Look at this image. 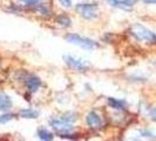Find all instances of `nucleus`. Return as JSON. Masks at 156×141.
Returning <instances> with one entry per match:
<instances>
[{
	"label": "nucleus",
	"mask_w": 156,
	"mask_h": 141,
	"mask_svg": "<svg viewBox=\"0 0 156 141\" xmlns=\"http://www.w3.org/2000/svg\"><path fill=\"white\" fill-rule=\"evenodd\" d=\"M130 33L137 40L146 41V42H151V44L155 42V33L148 30V28H146L141 24H134L133 26L130 27Z\"/></svg>",
	"instance_id": "1"
},
{
	"label": "nucleus",
	"mask_w": 156,
	"mask_h": 141,
	"mask_svg": "<svg viewBox=\"0 0 156 141\" xmlns=\"http://www.w3.org/2000/svg\"><path fill=\"white\" fill-rule=\"evenodd\" d=\"M75 9L82 18H85L87 20H93L98 16V6L95 4H78L75 6Z\"/></svg>",
	"instance_id": "2"
},
{
	"label": "nucleus",
	"mask_w": 156,
	"mask_h": 141,
	"mask_svg": "<svg viewBox=\"0 0 156 141\" xmlns=\"http://www.w3.org/2000/svg\"><path fill=\"white\" fill-rule=\"evenodd\" d=\"M66 40L73 44V45H76L79 47H82V48H87V49H94L96 47V42L93 40L85 38V37H81L79 34H67L66 35Z\"/></svg>",
	"instance_id": "3"
},
{
	"label": "nucleus",
	"mask_w": 156,
	"mask_h": 141,
	"mask_svg": "<svg viewBox=\"0 0 156 141\" xmlns=\"http://www.w3.org/2000/svg\"><path fill=\"white\" fill-rule=\"evenodd\" d=\"M65 61H66V63H67L69 67L74 68V70H82V72L87 70L88 67H89V63H87L86 60L78 59V58H74V56H70V55H66V56H65Z\"/></svg>",
	"instance_id": "4"
},
{
	"label": "nucleus",
	"mask_w": 156,
	"mask_h": 141,
	"mask_svg": "<svg viewBox=\"0 0 156 141\" xmlns=\"http://www.w3.org/2000/svg\"><path fill=\"white\" fill-rule=\"evenodd\" d=\"M49 125L52 126L56 132H59V133H61V134L70 133V132L73 131V126L70 125V124H68V122L62 121L61 119H60V120H58V119L51 120V121H49Z\"/></svg>",
	"instance_id": "5"
},
{
	"label": "nucleus",
	"mask_w": 156,
	"mask_h": 141,
	"mask_svg": "<svg viewBox=\"0 0 156 141\" xmlns=\"http://www.w3.org/2000/svg\"><path fill=\"white\" fill-rule=\"evenodd\" d=\"M86 124L89 126L90 128L96 129V128H100V127L102 126V119L96 112L92 110V112H89V113L87 114Z\"/></svg>",
	"instance_id": "6"
},
{
	"label": "nucleus",
	"mask_w": 156,
	"mask_h": 141,
	"mask_svg": "<svg viewBox=\"0 0 156 141\" xmlns=\"http://www.w3.org/2000/svg\"><path fill=\"white\" fill-rule=\"evenodd\" d=\"M25 86H26V88H27L30 92L34 93V92H37L40 88L41 81H40V79L38 78V77H35V75H30V77H27V78L25 79Z\"/></svg>",
	"instance_id": "7"
},
{
	"label": "nucleus",
	"mask_w": 156,
	"mask_h": 141,
	"mask_svg": "<svg viewBox=\"0 0 156 141\" xmlns=\"http://www.w3.org/2000/svg\"><path fill=\"white\" fill-rule=\"evenodd\" d=\"M12 107V100L8 96L7 94L0 93V110L7 112L8 110H11Z\"/></svg>",
	"instance_id": "8"
},
{
	"label": "nucleus",
	"mask_w": 156,
	"mask_h": 141,
	"mask_svg": "<svg viewBox=\"0 0 156 141\" xmlns=\"http://www.w3.org/2000/svg\"><path fill=\"white\" fill-rule=\"evenodd\" d=\"M108 105L114 110H125L127 106V102L122 99H115V98H108Z\"/></svg>",
	"instance_id": "9"
},
{
	"label": "nucleus",
	"mask_w": 156,
	"mask_h": 141,
	"mask_svg": "<svg viewBox=\"0 0 156 141\" xmlns=\"http://www.w3.org/2000/svg\"><path fill=\"white\" fill-rule=\"evenodd\" d=\"M40 112L37 110H33V108H23L19 112V115L25 119H37L39 117Z\"/></svg>",
	"instance_id": "10"
},
{
	"label": "nucleus",
	"mask_w": 156,
	"mask_h": 141,
	"mask_svg": "<svg viewBox=\"0 0 156 141\" xmlns=\"http://www.w3.org/2000/svg\"><path fill=\"white\" fill-rule=\"evenodd\" d=\"M38 136L41 141H53V134L45 128H40L38 131Z\"/></svg>",
	"instance_id": "11"
},
{
	"label": "nucleus",
	"mask_w": 156,
	"mask_h": 141,
	"mask_svg": "<svg viewBox=\"0 0 156 141\" xmlns=\"http://www.w3.org/2000/svg\"><path fill=\"white\" fill-rule=\"evenodd\" d=\"M56 24H59L62 27H69L70 25H72V21H70V19L67 16L60 14V16L56 18Z\"/></svg>",
	"instance_id": "12"
},
{
	"label": "nucleus",
	"mask_w": 156,
	"mask_h": 141,
	"mask_svg": "<svg viewBox=\"0 0 156 141\" xmlns=\"http://www.w3.org/2000/svg\"><path fill=\"white\" fill-rule=\"evenodd\" d=\"M76 115L74 114V113H66V114H63L62 117H61V120L65 121V122H74L75 120H76Z\"/></svg>",
	"instance_id": "13"
},
{
	"label": "nucleus",
	"mask_w": 156,
	"mask_h": 141,
	"mask_svg": "<svg viewBox=\"0 0 156 141\" xmlns=\"http://www.w3.org/2000/svg\"><path fill=\"white\" fill-rule=\"evenodd\" d=\"M12 119H13V115H12V114H9V113H5V114H2V115L0 117V124L8 122V121H11Z\"/></svg>",
	"instance_id": "14"
},
{
	"label": "nucleus",
	"mask_w": 156,
	"mask_h": 141,
	"mask_svg": "<svg viewBox=\"0 0 156 141\" xmlns=\"http://www.w3.org/2000/svg\"><path fill=\"white\" fill-rule=\"evenodd\" d=\"M20 1L25 5H28V6H34L39 2V0H20Z\"/></svg>",
	"instance_id": "15"
},
{
	"label": "nucleus",
	"mask_w": 156,
	"mask_h": 141,
	"mask_svg": "<svg viewBox=\"0 0 156 141\" xmlns=\"http://www.w3.org/2000/svg\"><path fill=\"white\" fill-rule=\"evenodd\" d=\"M59 2L62 5L63 7H66V8L72 7V0H59Z\"/></svg>",
	"instance_id": "16"
},
{
	"label": "nucleus",
	"mask_w": 156,
	"mask_h": 141,
	"mask_svg": "<svg viewBox=\"0 0 156 141\" xmlns=\"http://www.w3.org/2000/svg\"><path fill=\"white\" fill-rule=\"evenodd\" d=\"M143 2H146V4H150V5H154L156 2V0H143Z\"/></svg>",
	"instance_id": "17"
}]
</instances>
